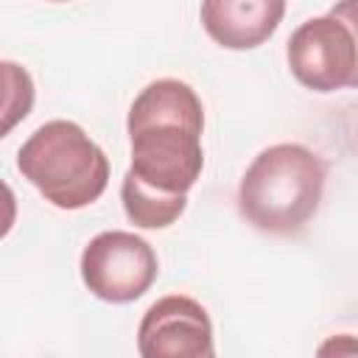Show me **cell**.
Returning a JSON list of instances; mask_svg holds the SVG:
<instances>
[{
  "label": "cell",
  "mask_w": 358,
  "mask_h": 358,
  "mask_svg": "<svg viewBox=\"0 0 358 358\" xmlns=\"http://www.w3.org/2000/svg\"><path fill=\"white\" fill-rule=\"evenodd\" d=\"M131 165L145 185L165 193H187L204 168V109L196 90L179 78H157L129 109Z\"/></svg>",
  "instance_id": "6da1fadb"
},
{
  "label": "cell",
  "mask_w": 358,
  "mask_h": 358,
  "mask_svg": "<svg viewBox=\"0 0 358 358\" xmlns=\"http://www.w3.org/2000/svg\"><path fill=\"white\" fill-rule=\"evenodd\" d=\"M327 168L299 143L263 148L238 185V210L260 232L294 235L319 210Z\"/></svg>",
  "instance_id": "7a4b0ae2"
},
{
  "label": "cell",
  "mask_w": 358,
  "mask_h": 358,
  "mask_svg": "<svg viewBox=\"0 0 358 358\" xmlns=\"http://www.w3.org/2000/svg\"><path fill=\"white\" fill-rule=\"evenodd\" d=\"M20 173L59 210L98 201L109 185L103 148L73 120L42 123L17 151Z\"/></svg>",
  "instance_id": "3957f363"
},
{
  "label": "cell",
  "mask_w": 358,
  "mask_h": 358,
  "mask_svg": "<svg viewBox=\"0 0 358 358\" xmlns=\"http://www.w3.org/2000/svg\"><path fill=\"white\" fill-rule=\"evenodd\" d=\"M291 76L313 92L358 87V0L305 20L285 48Z\"/></svg>",
  "instance_id": "277c9868"
},
{
  "label": "cell",
  "mask_w": 358,
  "mask_h": 358,
  "mask_svg": "<svg viewBox=\"0 0 358 358\" xmlns=\"http://www.w3.org/2000/svg\"><path fill=\"white\" fill-rule=\"evenodd\" d=\"M159 263L151 243L134 232H98L81 252V280L92 296L123 305L140 299L157 280Z\"/></svg>",
  "instance_id": "5b68a950"
},
{
  "label": "cell",
  "mask_w": 358,
  "mask_h": 358,
  "mask_svg": "<svg viewBox=\"0 0 358 358\" xmlns=\"http://www.w3.org/2000/svg\"><path fill=\"white\" fill-rule=\"evenodd\" d=\"M137 352L143 358H210L215 347L204 305L185 294L157 299L140 319Z\"/></svg>",
  "instance_id": "8992f818"
},
{
  "label": "cell",
  "mask_w": 358,
  "mask_h": 358,
  "mask_svg": "<svg viewBox=\"0 0 358 358\" xmlns=\"http://www.w3.org/2000/svg\"><path fill=\"white\" fill-rule=\"evenodd\" d=\"M207 36L227 50H252L274 36L285 17V0H201Z\"/></svg>",
  "instance_id": "52a82bcc"
},
{
  "label": "cell",
  "mask_w": 358,
  "mask_h": 358,
  "mask_svg": "<svg viewBox=\"0 0 358 358\" xmlns=\"http://www.w3.org/2000/svg\"><path fill=\"white\" fill-rule=\"evenodd\" d=\"M120 201L126 218L143 229H165L171 227L187 207V193H165L145 185L140 176L126 171L120 185Z\"/></svg>",
  "instance_id": "ba28073f"
},
{
  "label": "cell",
  "mask_w": 358,
  "mask_h": 358,
  "mask_svg": "<svg viewBox=\"0 0 358 358\" xmlns=\"http://www.w3.org/2000/svg\"><path fill=\"white\" fill-rule=\"evenodd\" d=\"M344 350H352V352H358V344L352 341V344H341V338L338 341H330V344H324L319 352H344Z\"/></svg>",
  "instance_id": "9c48e42d"
},
{
  "label": "cell",
  "mask_w": 358,
  "mask_h": 358,
  "mask_svg": "<svg viewBox=\"0 0 358 358\" xmlns=\"http://www.w3.org/2000/svg\"><path fill=\"white\" fill-rule=\"evenodd\" d=\"M50 3H67V0H50Z\"/></svg>",
  "instance_id": "30bf717a"
}]
</instances>
